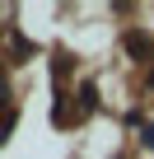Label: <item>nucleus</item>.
I'll use <instances>...</instances> for the list:
<instances>
[{
    "instance_id": "f257e3e1",
    "label": "nucleus",
    "mask_w": 154,
    "mask_h": 159,
    "mask_svg": "<svg viewBox=\"0 0 154 159\" xmlns=\"http://www.w3.org/2000/svg\"><path fill=\"white\" fill-rule=\"evenodd\" d=\"M94 103H98V89L94 84H80V112H94Z\"/></svg>"
},
{
    "instance_id": "f03ea898",
    "label": "nucleus",
    "mask_w": 154,
    "mask_h": 159,
    "mask_svg": "<svg viewBox=\"0 0 154 159\" xmlns=\"http://www.w3.org/2000/svg\"><path fill=\"white\" fill-rule=\"evenodd\" d=\"M126 47H131V52H149V38H145V33H126Z\"/></svg>"
},
{
    "instance_id": "7ed1b4c3",
    "label": "nucleus",
    "mask_w": 154,
    "mask_h": 159,
    "mask_svg": "<svg viewBox=\"0 0 154 159\" xmlns=\"http://www.w3.org/2000/svg\"><path fill=\"white\" fill-rule=\"evenodd\" d=\"M140 145H145V150H154V126H149V122H140Z\"/></svg>"
}]
</instances>
